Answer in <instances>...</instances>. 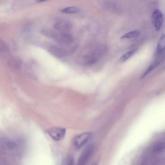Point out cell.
I'll use <instances>...</instances> for the list:
<instances>
[{
  "instance_id": "5bb4252c",
  "label": "cell",
  "mask_w": 165,
  "mask_h": 165,
  "mask_svg": "<svg viewBox=\"0 0 165 165\" xmlns=\"http://www.w3.org/2000/svg\"><path fill=\"white\" fill-rule=\"evenodd\" d=\"M79 9L75 7H66L61 11V12L67 14H74L78 12Z\"/></svg>"
},
{
  "instance_id": "7a4b0ae2",
  "label": "cell",
  "mask_w": 165,
  "mask_h": 165,
  "mask_svg": "<svg viewBox=\"0 0 165 165\" xmlns=\"http://www.w3.org/2000/svg\"><path fill=\"white\" fill-rule=\"evenodd\" d=\"M47 132L55 141H60L64 138L66 130L63 128L54 127L47 129Z\"/></svg>"
},
{
  "instance_id": "9c48e42d",
  "label": "cell",
  "mask_w": 165,
  "mask_h": 165,
  "mask_svg": "<svg viewBox=\"0 0 165 165\" xmlns=\"http://www.w3.org/2000/svg\"><path fill=\"white\" fill-rule=\"evenodd\" d=\"M0 147L5 149L11 150L16 147V144L11 140L2 138L0 139Z\"/></svg>"
},
{
  "instance_id": "30bf717a",
  "label": "cell",
  "mask_w": 165,
  "mask_h": 165,
  "mask_svg": "<svg viewBox=\"0 0 165 165\" xmlns=\"http://www.w3.org/2000/svg\"><path fill=\"white\" fill-rule=\"evenodd\" d=\"M165 147L164 142L162 141L156 142L152 145V153L154 154H160L164 151Z\"/></svg>"
},
{
  "instance_id": "e0dca14e",
  "label": "cell",
  "mask_w": 165,
  "mask_h": 165,
  "mask_svg": "<svg viewBox=\"0 0 165 165\" xmlns=\"http://www.w3.org/2000/svg\"><path fill=\"white\" fill-rule=\"evenodd\" d=\"M11 65L14 66V67L16 68H19L21 65V62L20 60H16L11 63Z\"/></svg>"
},
{
  "instance_id": "5b68a950",
  "label": "cell",
  "mask_w": 165,
  "mask_h": 165,
  "mask_svg": "<svg viewBox=\"0 0 165 165\" xmlns=\"http://www.w3.org/2000/svg\"><path fill=\"white\" fill-rule=\"evenodd\" d=\"M54 38L58 43L63 45H69L73 42L72 36L66 33L56 34Z\"/></svg>"
},
{
  "instance_id": "8fae6325",
  "label": "cell",
  "mask_w": 165,
  "mask_h": 165,
  "mask_svg": "<svg viewBox=\"0 0 165 165\" xmlns=\"http://www.w3.org/2000/svg\"><path fill=\"white\" fill-rule=\"evenodd\" d=\"M161 60L156 59V60L148 68L145 72L144 73L143 75L141 77V79H143L145 78L149 73L151 72L160 63Z\"/></svg>"
},
{
  "instance_id": "7c38bea8",
  "label": "cell",
  "mask_w": 165,
  "mask_h": 165,
  "mask_svg": "<svg viewBox=\"0 0 165 165\" xmlns=\"http://www.w3.org/2000/svg\"><path fill=\"white\" fill-rule=\"evenodd\" d=\"M140 33L138 31L130 32L121 37V39H134L137 38L139 35Z\"/></svg>"
},
{
  "instance_id": "3957f363",
  "label": "cell",
  "mask_w": 165,
  "mask_h": 165,
  "mask_svg": "<svg viewBox=\"0 0 165 165\" xmlns=\"http://www.w3.org/2000/svg\"><path fill=\"white\" fill-rule=\"evenodd\" d=\"M91 136V134L89 132L77 136L73 140L74 146L77 149H80L87 143Z\"/></svg>"
},
{
  "instance_id": "4fadbf2b",
  "label": "cell",
  "mask_w": 165,
  "mask_h": 165,
  "mask_svg": "<svg viewBox=\"0 0 165 165\" xmlns=\"http://www.w3.org/2000/svg\"><path fill=\"white\" fill-rule=\"evenodd\" d=\"M137 50L136 48L133 49L126 53L120 57L119 60V62H123L126 61L135 53Z\"/></svg>"
},
{
  "instance_id": "ac0fdd59",
  "label": "cell",
  "mask_w": 165,
  "mask_h": 165,
  "mask_svg": "<svg viewBox=\"0 0 165 165\" xmlns=\"http://www.w3.org/2000/svg\"><path fill=\"white\" fill-rule=\"evenodd\" d=\"M47 1V0H35V1L38 3L43 2Z\"/></svg>"
},
{
  "instance_id": "52a82bcc",
  "label": "cell",
  "mask_w": 165,
  "mask_h": 165,
  "mask_svg": "<svg viewBox=\"0 0 165 165\" xmlns=\"http://www.w3.org/2000/svg\"><path fill=\"white\" fill-rule=\"evenodd\" d=\"M48 50L52 54L57 57H63L67 55L68 52L64 49L54 45L49 46Z\"/></svg>"
},
{
  "instance_id": "8992f818",
  "label": "cell",
  "mask_w": 165,
  "mask_h": 165,
  "mask_svg": "<svg viewBox=\"0 0 165 165\" xmlns=\"http://www.w3.org/2000/svg\"><path fill=\"white\" fill-rule=\"evenodd\" d=\"M165 46L164 35L163 34L160 38L157 47L155 56L156 59H161L164 52Z\"/></svg>"
},
{
  "instance_id": "ba28073f",
  "label": "cell",
  "mask_w": 165,
  "mask_h": 165,
  "mask_svg": "<svg viewBox=\"0 0 165 165\" xmlns=\"http://www.w3.org/2000/svg\"><path fill=\"white\" fill-rule=\"evenodd\" d=\"M54 28L56 29L62 31H68L72 28L71 23L65 20H59L55 23Z\"/></svg>"
},
{
  "instance_id": "9a60e30c",
  "label": "cell",
  "mask_w": 165,
  "mask_h": 165,
  "mask_svg": "<svg viewBox=\"0 0 165 165\" xmlns=\"http://www.w3.org/2000/svg\"><path fill=\"white\" fill-rule=\"evenodd\" d=\"M41 32L45 36L51 38H54L56 34V33L53 32L46 30H42Z\"/></svg>"
},
{
  "instance_id": "6da1fadb",
  "label": "cell",
  "mask_w": 165,
  "mask_h": 165,
  "mask_svg": "<svg viewBox=\"0 0 165 165\" xmlns=\"http://www.w3.org/2000/svg\"><path fill=\"white\" fill-rule=\"evenodd\" d=\"M94 150V146L90 145L86 147L81 153L78 161V165L85 164L91 156Z\"/></svg>"
},
{
  "instance_id": "277c9868",
  "label": "cell",
  "mask_w": 165,
  "mask_h": 165,
  "mask_svg": "<svg viewBox=\"0 0 165 165\" xmlns=\"http://www.w3.org/2000/svg\"><path fill=\"white\" fill-rule=\"evenodd\" d=\"M152 19L156 30H160L162 27L163 20V15L161 11L158 9L154 10L152 15Z\"/></svg>"
},
{
  "instance_id": "2e32d148",
  "label": "cell",
  "mask_w": 165,
  "mask_h": 165,
  "mask_svg": "<svg viewBox=\"0 0 165 165\" xmlns=\"http://www.w3.org/2000/svg\"><path fill=\"white\" fill-rule=\"evenodd\" d=\"M74 160L73 157L71 156H69L64 162L65 164L73 165L74 164Z\"/></svg>"
}]
</instances>
